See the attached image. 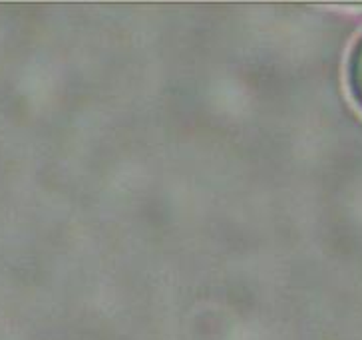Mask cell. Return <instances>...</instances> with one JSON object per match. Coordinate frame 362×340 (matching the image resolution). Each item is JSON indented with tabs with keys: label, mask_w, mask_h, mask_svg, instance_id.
<instances>
[{
	"label": "cell",
	"mask_w": 362,
	"mask_h": 340,
	"mask_svg": "<svg viewBox=\"0 0 362 340\" xmlns=\"http://www.w3.org/2000/svg\"><path fill=\"white\" fill-rule=\"evenodd\" d=\"M346 84L354 104L362 110V36L354 42L346 62Z\"/></svg>",
	"instance_id": "obj_1"
}]
</instances>
